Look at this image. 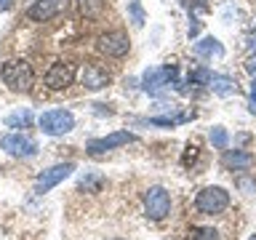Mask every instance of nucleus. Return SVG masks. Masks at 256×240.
<instances>
[{
	"label": "nucleus",
	"mask_w": 256,
	"mask_h": 240,
	"mask_svg": "<svg viewBox=\"0 0 256 240\" xmlns=\"http://www.w3.org/2000/svg\"><path fill=\"white\" fill-rule=\"evenodd\" d=\"M0 78L11 91H30L35 83V72H32V64L27 59H8L0 67Z\"/></svg>",
	"instance_id": "obj_1"
},
{
	"label": "nucleus",
	"mask_w": 256,
	"mask_h": 240,
	"mask_svg": "<svg viewBox=\"0 0 256 240\" xmlns=\"http://www.w3.org/2000/svg\"><path fill=\"white\" fill-rule=\"evenodd\" d=\"M38 126L46 136H64L75 128V115L70 110H46L38 118Z\"/></svg>",
	"instance_id": "obj_2"
},
{
	"label": "nucleus",
	"mask_w": 256,
	"mask_h": 240,
	"mask_svg": "<svg viewBox=\"0 0 256 240\" xmlns=\"http://www.w3.org/2000/svg\"><path fill=\"white\" fill-rule=\"evenodd\" d=\"M227 206H230V192L224 187H206V190H200L198 198H195V208L206 216L227 211Z\"/></svg>",
	"instance_id": "obj_3"
},
{
	"label": "nucleus",
	"mask_w": 256,
	"mask_h": 240,
	"mask_svg": "<svg viewBox=\"0 0 256 240\" xmlns=\"http://www.w3.org/2000/svg\"><path fill=\"white\" fill-rule=\"evenodd\" d=\"M0 150L8 152L11 158L30 160V158L38 155V142L30 139V136L22 134V131H11V134H6L3 139H0Z\"/></svg>",
	"instance_id": "obj_4"
},
{
	"label": "nucleus",
	"mask_w": 256,
	"mask_h": 240,
	"mask_svg": "<svg viewBox=\"0 0 256 240\" xmlns=\"http://www.w3.org/2000/svg\"><path fill=\"white\" fill-rule=\"evenodd\" d=\"M171 214V195L166 187H150L144 195V216L152 222H160Z\"/></svg>",
	"instance_id": "obj_5"
},
{
	"label": "nucleus",
	"mask_w": 256,
	"mask_h": 240,
	"mask_svg": "<svg viewBox=\"0 0 256 240\" xmlns=\"http://www.w3.org/2000/svg\"><path fill=\"white\" fill-rule=\"evenodd\" d=\"M75 75H78L75 64L59 59V62H54L51 67H48L43 80H46V86L51 88V91H64V88H70L72 83H75Z\"/></svg>",
	"instance_id": "obj_6"
},
{
	"label": "nucleus",
	"mask_w": 256,
	"mask_h": 240,
	"mask_svg": "<svg viewBox=\"0 0 256 240\" xmlns=\"http://www.w3.org/2000/svg\"><path fill=\"white\" fill-rule=\"evenodd\" d=\"M171 83H176V67L163 64V67H150L142 78V88L147 94H160L163 88H168Z\"/></svg>",
	"instance_id": "obj_7"
},
{
	"label": "nucleus",
	"mask_w": 256,
	"mask_h": 240,
	"mask_svg": "<svg viewBox=\"0 0 256 240\" xmlns=\"http://www.w3.org/2000/svg\"><path fill=\"white\" fill-rule=\"evenodd\" d=\"M96 48H99L104 56L120 59V56H126L128 51H131V40H128L126 32L112 30V32H104V35H99V40H96Z\"/></svg>",
	"instance_id": "obj_8"
},
{
	"label": "nucleus",
	"mask_w": 256,
	"mask_h": 240,
	"mask_svg": "<svg viewBox=\"0 0 256 240\" xmlns=\"http://www.w3.org/2000/svg\"><path fill=\"white\" fill-rule=\"evenodd\" d=\"M72 171H75V163H56L51 168H46V171L35 179V192H38V195L51 192L56 184H62L67 176H72Z\"/></svg>",
	"instance_id": "obj_9"
},
{
	"label": "nucleus",
	"mask_w": 256,
	"mask_h": 240,
	"mask_svg": "<svg viewBox=\"0 0 256 240\" xmlns=\"http://www.w3.org/2000/svg\"><path fill=\"white\" fill-rule=\"evenodd\" d=\"M136 142V134L131 131H115L110 136H99V139H91L86 144L88 155H104L110 150H118V147H126V144H134Z\"/></svg>",
	"instance_id": "obj_10"
},
{
	"label": "nucleus",
	"mask_w": 256,
	"mask_h": 240,
	"mask_svg": "<svg viewBox=\"0 0 256 240\" xmlns=\"http://www.w3.org/2000/svg\"><path fill=\"white\" fill-rule=\"evenodd\" d=\"M67 6V0H35L30 8H27V19L30 22H51L54 16H59Z\"/></svg>",
	"instance_id": "obj_11"
},
{
	"label": "nucleus",
	"mask_w": 256,
	"mask_h": 240,
	"mask_svg": "<svg viewBox=\"0 0 256 240\" xmlns=\"http://www.w3.org/2000/svg\"><path fill=\"white\" fill-rule=\"evenodd\" d=\"M80 83L83 88L88 91H102V88H107L110 83V72L99 67V64H83V70H80Z\"/></svg>",
	"instance_id": "obj_12"
},
{
	"label": "nucleus",
	"mask_w": 256,
	"mask_h": 240,
	"mask_svg": "<svg viewBox=\"0 0 256 240\" xmlns=\"http://www.w3.org/2000/svg\"><path fill=\"white\" fill-rule=\"evenodd\" d=\"M224 168L230 171H248L254 166V155L251 152H243V150H224V158H222Z\"/></svg>",
	"instance_id": "obj_13"
},
{
	"label": "nucleus",
	"mask_w": 256,
	"mask_h": 240,
	"mask_svg": "<svg viewBox=\"0 0 256 240\" xmlns=\"http://www.w3.org/2000/svg\"><path fill=\"white\" fill-rule=\"evenodd\" d=\"M195 54L198 56H203V59H222L224 56V46L219 43L216 38H203V40H198L195 43Z\"/></svg>",
	"instance_id": "obj_14"
},
{
	"label": "nucleus",
	"mask_w": 256,
	"mask_h": 240,
	"mask_svg": "<svg viewBox=\"0 0 256 240\" xmlns=\"http://www.w3.org/2000/svg\"><path fill=\"white\" fill-rule=\"evenodd\" d=\"M78 6V14L86 16V19H99V16L104 14V0H75Z\"/></svg>",
	"instance_id": "obj_15"
},
{
	"label": "nucleus",
	"mask_w": 256,
	"mask_h": 240,
	"mask_svg": "<svg viewBox=\"0 0 256 240\" xmlns=\"http://www.w3.org/2000/svg\"><path fill=\"white\" fill-rule=\"evenodd\" d=\"M211 91H214L216 96H230V94L238 91V83H235L232 78H227V75H214V80H211Z\"/></svg>",
	"instance_id": "obj_16"
},
{
	"label": "nucleus",
	"mask_w": 256,
	"mask_h": 240,
	"mask_svg": "<svg viewBox=\"0 0 256 240\" xmlns=\"http://www.w3.org/2000/svg\"><path fill=\"white\" fill-rule=\"evenodd\" d=\"M35 115L30 110H16L11 115H6V128H30Z\"/></svg>",
	"instance_id": "obj_17"
},
{
	"label": "nucleus",
	"mask_w": 256,
	"mask_h": 240,
	"mask_svg": "<svg viewBox=\"0 0 256 240\" xmlns=\"http://www.w3.org/2000/svg\"><path fill=\"white\" fill-rule=\"evenodd\" d=\"M211 142H214L216 150H227V147H230V134H227V128L214 126V128H211Z\"/></svg>",
	"instance_id": "obj_18"
},
{
	"label": "nucleus",
	"mask_w": 256,
	"mask_h": 240,
	"mask_svg": "<svg viewBox=\"0 0 256 240\" xmlns=\"http://www.w3.org/2000/svg\"><path fill=\"white\" fill-rule=\"evenodd\" d=\"M211 80H214V72H211V70H206V67H200V70H195V72L190 75V86H192V83L211 86Z\"/></svg>",
	"instance_id": "obj_19"
},
{
	"label": "nucleus",
	"mask_w": 256,
	"mask_h": 240,
	"mask_svg": "<svg viewBox=\"0 0 256 240\" xmlns=\"http://www.w3.org/2000/svg\"><path fill=\"white\" fill-rule=\"evenodd\" d=\"M102 182H104L102 176H91V174H86L83 179H80V184H78V187H80V190H91V192H99Z\"/></svg>",
	"instance_id": "obj_20"
},
{
	"label": "nucleus",
	"mask_w": 256,
	"mask_h": 240,
	"mask_svg": "<svg viewBox=\"0 0 256 240\" xmlns=\"http://www.w3.org/2000/svg\"><path fill=\"white\" fill-rule=\"evenodd\" d=\"M192 240H222V238L214 227H198L195 232H192Z\"/></svg>",
	"instance_id": "obj_21"
},
{
	"label": "nucleus",
	"mask_w": 256,
	"mask_h": 240,
	"mask_svg": "<svg viewBox=\"0 0 256 240\" xmlns=\"http://www.w3.org/2000/svg\"><path fill=\"white\" fill-rule=\"evenodd\" d=\"M128 11H131V22H134V27H142V24H144V11H142L139 0H131V3H128Z\"/></svg>",
	"instance_id": "obj_22"
},
{
	"label": "nucleus",
	"mask_w": 256,
	"mask_h": 240,
	"mask_svg": "<svg viewBox=\"0 0 256 240\" xmlns=\"http://www.w3.org/2000/svg\"><path fill=\"white\" fill-rule=\"evenodd\" d=\"M248 110L256 115V75H254V80H251V91H248Z\"/></svg>",
	"instance_id": "obj_23"
},
{
	"label": "nucleus",
	"mask_w": 256,
	"mask_h": 240,
	"mask_svg": "<svg viewBox=\"0 0 256 240\" xmlns=\"http://www.w3.org/2000/svg\"><path fill=\"white\" fill-rule=\"evenodd\" d=\"M14 6V0H0V11H8Z\"/></svg>",
	"instance_id": "obj_24"
},
{
	"label": "nucleus",
	"mask_w": 256,
	"mask_h": 240,
	"mask_svg": "<svg viewBox=\"0 0 256 240\" xmlns=\"http://www.w3.org/2000/svg\"><path fill=\"white\" fill-rule=\"evenodd\" d=\"M246 70L251 72V75H256V59H251V62H248V64H246Z\"/></svg>",
	"instance_id": "obj_25"
},
{
	"label": "nucleus",
	"mask_w": 256,
	"mask_h": 240,
	"mask_svg": "<svg viewBox=\"0 0 256 240\" xmlns=\"http://www.w3.org/2000/svg\"><path fill=\"white\" fill-rule=\"evenodd\" d=\"M240 187H243V190H254V182H248V179H243V182H240Z\"/></svg>",
	"instance_id": "obj_26"
},
{
	"label": "nucleus",
	"mask_w": 256,
	"mask_h": 240,
	"mask_svg": "<svg viewBox=\"0 0 256 240\" xmlns=\"http://www.w3.org/2000/svg\"><path fill=\"white\" fill-rule=\"evenodd\" d=\"M112 240H123V238H112Z\"/></svg>",
	"instance_id": "obj_27"
},
{
	"label": "nucleus",
	"mask_w": 256,
	"mask_h": 240,
	"mask_svg": "<svg viewBox=\"0 0 256 240\" xmlns=\"http://www.w3.org/2000/svg\"><path fill=\"white\" fill-rule=\"evenodd\" d=\"M251 240H256V238H251Z\"/></svg>",
	"instance_id": "obj_28"
},
{
	"label": "nucleus",
	"mask_w": 256,
	"mask_h": 240,
	"mask_svg": "<svg viewBox=\"0 0 256 240\" xmlns=\"http://www.w3.org/2000/svg\"><path fill=\"white\" fill-rule=\"evenodd\" d=\"M254 43H256V40H254Z\"/></svg>",
	"instance_id": "obj_29"
}]
</instances>
